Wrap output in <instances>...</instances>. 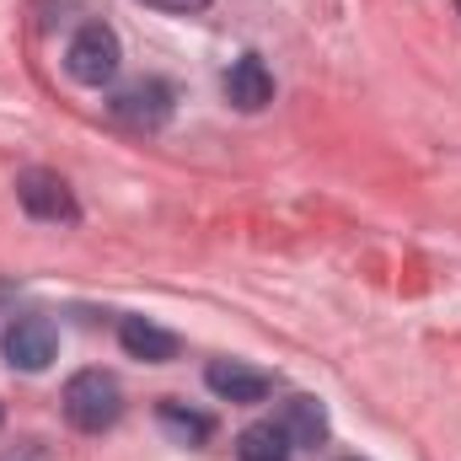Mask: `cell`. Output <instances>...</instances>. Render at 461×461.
Returning a JSON list of instances; mask_svg holds the SVG:
<instances>
[{"label": "cell", "mask_w": 461, "mask_h": 461, "mask_svg": "<svg viewBox=\"0 0 461 461\" xmlns=\"http://www.w3.org/2000/svg\"><path fill=\"white\" fill-rule=\"evenodd\" d=\"M65 419H70V429H81V435H108L118 419H123V386H118V375L108 370H76L70 381H65Z\"/></svg>", "instance_id": "1"}, {"label": "cell", "mask_w": 461, "mask_h": 461, "mask_svg": "<svg viewBox=\"0 0 461 461\" xmlns=\"http://www.w3.org/2000/svg\"><path fill=\"white\" fill-rule=\"evenodd\" d=\"M118 65H123V43H118V32L108 22H81L76 38L65 43V76H70L76 86L103 92L118 76Z\"/></svg>", "instance_id": "2"}, {"label": "cell", "mask_w": 461, "mask_h": 461, "mask_svg": "<svg viewBox=\"0 0 461 461\" xmlns=\"http://www.w3.org/2000/svg\"><path fill=\"white\" fill-rule=\"evenodd\" d=\"M16 204H22L32 221H43V226H76V221H81V204H76L70 183H65L59 172H49V167H27V172L16 177Z\"/></svg>", "instance_id": "3"}, {"label": "cell", "mask_w": 461, "mask_h": 461, "mask_svg": "<svg viewBox=\"0 0 461 461\" xmlns=\"http://www.w3.org/2000/svg\"><path fill=\"white\" fill-rule=\"evenodd\" d=\"M113 118L118 123H129V129H161L167 118H172V108H177V92L161 81V76H145V81H129V86H118L113 92Z\"/></svg>", "instance_id": "4"}, {"label": "cell", "mask_w": 461, "mask_h": 461, "mask_svg": "<svg viewBox=\"0 0 461 461\" xmlns=\"http://www.w3.org/2000/svg\"><path fill=\"white\" fill-rule=\"evenodd\" d=\"M54 354H59V328H54L49 317L27 312V317H16V322L5 328V359H11V370L38 375V370L54 365Z\"/></svg>", "instance_id": "5"}, {"label": "cell", "mask_w": 461, "mask_h": 461, "mask_svg": "<svg viewBox=\"0 0 461 461\" xmlns=\"http://www.w3.org/2000/svg\"><path fill=\"white\" fill-rule=\"evenodd\" d=\"M204 386L221 397V402H263L274 392V375L268 370H252L241 359H210L204 365Z\"/></svg>", "instance_id": "6"}, {"label": "cell", "mask_w": 461, "mask_h": 461, "mask_svg": "<svg viewBox=\"0 0 461 461\" xmlns=\"http://www.w3.org/2000/svg\"><path fill=\"white\" fill-rule=\"evenodd\" d=\"M221 86H226V103L236 113H263V108L274 103V76H268V65H263L258 54H241L226 70Z\"/></svg>", "instance_id": "7"}, {"label": "cell", "mask_w": 461, "mask_h": 461, "mask_svg": "<svg viewBox=\"0 0 461 461\" xmlns=\"http://www.w3.org/2000/svg\"><path fill=\"white\" fill-rule=\"evenodd\" d=\"M118 344H123L129 359H145V365H167V359H177V333L156 328L150 317H123V322H118Z\"/></svg>", "instance_id": "8"}, {"label": "cell", "mask_w": 461, "mask_h": 461, "mask_svg": "<svg viewBox=\"0 0 461 461\" xmlns=\"http://www.w3.org/2000/svg\"><path fill=\"white\" fill-rule=\"evenodd\" d=\"M274 424L290 435V446H322L328 440V408L317 397H306V392L285 397V408L274 413Z\"/></svg>", "instance_id": "9"}, {"label": "cell", "mask_w": 461, "mask_h": 461, "mask_svg": "<svg viewBox=\"0 0 461 461\" xmlns=\"http://www.w3.org/2000/svg\"><path fill=\"white\" fill-rule=\"evenodd\" d=\"M156 424H161L177 446H194V451H199V446H210V435H215V419H210V413L183 408V402H172V397H167V402H156Z\"/></svg>", "instance_id": "10"}, {"label": "cell", "mask_w": 461, "mask_h": 461, "mask_svg": "<svg viewBox=\"0 0 461 461\" xmlns=\"http://www.w3.org/2000/svg\"><path fill=\"white\" fill-rule=\"evenodd\" d=\"M290 456H295V446H290V435H285L274 419L247 424V429L236 435V461H290Z\"/></svg>", "instance_id": "11"}, {"label": "cell", "mask_w": 461, "mask_h": 461, "mask_svg": "<svg viewBox=\"0 0 461 461\" xmlns=\"http://www.w3.org/2000/svg\"><path fill=\"white\" fill-rule=\"evenodd\" d=\"M140 5H150V11H177V16H188V11H204L210 0H140Z\"/></svg>", "instance_id": "12"}, {"label": "cell", "mask_w": 461, "mask_h": 461, "mask_svg": "<svg viewBox=\"0 0 461 461\" xmlns=\"http://www.w3.org/2000/svg\"><path fill=\"white\" fill-rule=\"evenodd\" d=\"M344 461H359V456H344Z\"/></svg>", "instance_id": "13"}, {"label": "cell", "mask_w": 461, "mask_h": 461, "mask_svg": "<svg viewBox=\"0 0 461 461\" xmlns=\"http://www.w3.org/2000/svg\"><path fill=\"white\" fill-rule=\"evenodd\" d=\"M0 419H5V408H0Z\"/></svg>", "instance_id": "14"}, {"label": "cell", "mask_w": 461, "mask_h": 461, "mask_svg": "<svg viewBox=\"0 0 461 461\" xmlns=\"http://www.w3.org/2000/svg\"><path fill=\"white\" fill-rule=\"evenodd\" d=\"M456 11H461V0H456Z\"/></svg>", "instance_id": "15"}]
</instances>
